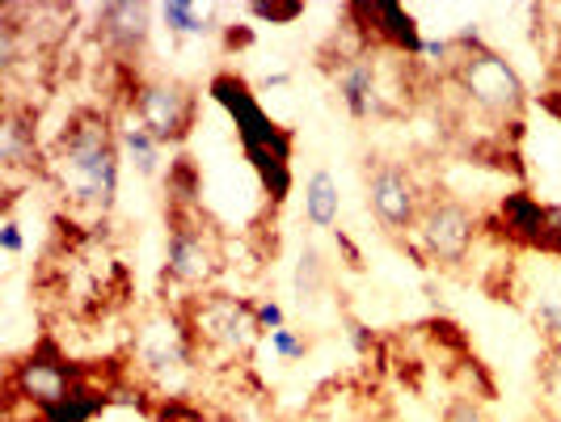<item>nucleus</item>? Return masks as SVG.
Here are the masks:
<instances>
[{
  "instance_id": "nucleus-9",
  "label": "nucleus",
  "mask_w": 561,
  "mask_h": 422,
  "mask_svg": "<svg viewBox=\"0 0 561 422\" xmlns=\"http://www.w3.org/2000/svg\"><path fill=\"white\" fill-rule=\"evenodd\" d=\"M367 207L371 216L380 220V228L389 232H414L422 220V207H426V191L414 178V169L401 166V161H385V157H371L367 161Z\"/></svg>"
},
{
  "instance_id": "nucleus-28",
  "label": "nucleus",
  "mask_w": 561,
  "mask_h": 422,
  "mask_svg": "<svg viewBox=\"0 0 561 422\" xmlns=\"http://www.w3.org/2000/svg\"><path fill=\"white\" fill-rule=\"evenodd\" d=\"M228 422H275V419H266V414H257V410H245V414H232Z\"/></svg>"
},
{
  "instance_id": "nucleus-5",
  "label": "nucleus",
  "mask_w": 561,
  "mask_h": 422,
  "mask_svg": "<svg viewBox=\"0 0 561 422\" xmlns=\"http://www.w3.org/2000/svg\"><path fill=\"white\" fill-rule=\"evenodd\" d=\"M165 283L182 292H207L225 271V241L198 207H165Z\"/></svg>"
},
{
  "instance_id": "nucleus-25",
  "label": "nucleus",
  "mask_w": 561,
  "mask_h": 422,
  "mask_svg": "<svg viewBox=\"0 0 561 422\" xmlns=\"http://www.w3.org/2000/svg\"><path fill=\"white\" fill-rule=\"evenodd\" d=\"M439 422H490L485 419V410H481L473 397H451L448 406H444V414H439Z\"/></svg>"
},
{
  "instance_id": "nucleus-8",
  "label": "nucleus",
  "mask_w": 561,
  "mask_h": 422,
  "mask_svg": "<svg viewBox=\"0 0 561 422\" xmlns=\"http://www.w3.org/2000/svg\"><path fill=\"white\" fill-rule=\"evenodd\" d=\"M131 118L140 123L144 132L161 148H178V144L191 140L195 132V114H198V93L182 81H131Z\"/></svg>"
},
{
  "instance_id": "nucleus-18",
  "label": "nucleus",
  "mask_w": 561,
  "mask_h": 422,
  "mask_svg": "<svg viewBox=\"0 0 561 422\" xmlns=\"http://www.w3.org/2000/svg\"><path fill=\"white\" fill-rule=\"evenodd\" d=\"M528 312H533L536 330L549 338V346H561V271H558V275H549V280L536 283Z\"/></svg>"
},
{
  "instance_id": "nucleus-2",
  "label": "nucleus",
  "mask_w": 561,
  "mask_h": 422,
  "mask_svg": "<svg viewBox=\"0 0 561 422\" xmlns=\"http://www.w3.org/2000/svg\"><path fill=\"white\" fill-rule=\"evenodd\" d=\"M207 98L232 118L241 157L250 161L266 203L279 207L283 198H287V191H291V148H296V136L262 111V102H257V93L250 89V81L237 77V72H216L207 81Z\"/></svg>"
},
{
  "instance_id": "nucleus-4",
  "label": "nucleus",
  "mask_w": 561,
  "mask_h": 422,
  "mask_svg": "<svg viewBox=\"0 0 561 422\" xmlns=\"http://www.w3.org/2000/svg\"><path fill=\"white\" fill-rule=\"evenodd\" d=\"M191 321V334L198 342V355L211 360H250L253 342L262 338V321H257V305L245 296H228V292H198L186 305H178Z\"/></svg>"
},
{
  "instance_id": "nucleus-26",
  "label": "nucleus",
  "mask_w": 561,
  "mask_h": 422,
  "mask_svg": "<svg viewBox=\"0 0 561 422\" xmlns=\"http://www.w3.org/2000/svg\"><path fill=\"white\" fill-rule=\"evenodd\" d=\"M257 321H262V334H275V330H283V326H287V317H283L279 300H262V305H257Z\"/></svg>"
},
{
  "instance_id": "nucleus-22",
  "label": "nucleus",
  "mask_w": 561,
  "mask_h": 422,
  "mask_svg": "<svg viewBox=\"0 0 561 422\" xmlns=\"http://www.w3.org/2000/svg\"><path fill=\"white\" fill-rule=\"evenodd\" d=\"M321 287H325V262L309 246V250L300 253V262H296V296H300V305H312L321 296Z\"/></svg>"
},
{
  "instance_id": "nucleus-13",
  "label": "nucleus",
  "mask_w": 561,
  "mask_h": 422,
  "mask_svg": "<svg viewBox=\"0 0 561 422\" xmlns=\"http://www.w3.org/2000/svg\"><path fill=\"white\" fill-rule=\"evenodd\" d=\"M334 93L337 102L346 106V114L355 118H371V114H389V93H385V81H380V64L371 52H351L342 56V64L334 68Z\"/></svg>"
},
{
  "instance_id": "nucleus-6",
  "label": "nucleus",
  "mask_w": 561,
  "mask_h": 422,
  "mask_svg": "<svg viewBox=\"0 0 561 422\" xmlns=\"http://www.w3.org/2000/svg\"><path fill=\"white\" fill-rule=\"evenodd\" d=\"M131 360H136V367H140L148 380H157L161 389L178 394L195 376V364L203 360L186 312L169 309L148 317L140 330H136V338H131Z\"/></svg>"
},
{
  "instance_id": "nucleus-10",
  "label": "nucleus",
  "mask_w": 561,
  "mask_h": 422,
  "mask_svg": "<svg viewBox=\"0 0 561 422\" xmlns=\"http://www.w3.org/2000/svg\"><path fill=\"white\" fill-rule=\"evenodd\" d=\"M414 232H419V246L426 262H435V266H460L469 258V250H473V241H478L481 216L469 203H460V198L435 195L426 198L422 220Z\"/></svg>"
},
{
  "instance_id": "nucleus-15",
  "label": "nucleus",
  "mask_w": 561,
  "mask_h": 422,
  "mask_svg": "<svg viewBox=\"0 0 561 422\" xmlns=\"http://www.w3.org/2000/svg\"><path fill=\"white\" fill-rule=\"evenodd\" d=\"M118 394H123V389H118L114 372L102 376V367H98V372H93L89 380H81L72 394H64L59 401H51V406L34 410L30 419L34 422H93L98 414H106V410H111Z\"/></svg>"
},
{
  "instance_id": "nucleus-1",
  "label": "nucleus",
  "mask_w": 561,
  "mask_h": 422,
  "mask_svg": "<svg viewBox=\"0 0 561 422\" xmlns=\"http://www.w3.org/2000/svg\"><path fill=\"white\" fill-rule=\"evenodd\" d=\"M43 169L68 207L106 216L118 198V169H123L118 127L111 123V114L93 106L68 114Z\"/></svg>"
},
{
  "instance_id": "nucleus-19",
  "label": "nucleus",
  "mask_w": 561,
  "mask_h": 422,
  "mask_svg": "<svg viewBox=\"0 0 561 422\" xmlns=\"http://www.w3.org/2000/svg\"><path fill=\"white\" fill-rule=\"evenodd\" d=\"M118 148H123V157L140 169L144 178H157V173H161V144L152 140L136 118H127V123L118 127Z\"/></svg>"
},
{
  "instance_id": "nucleus-11",
  "label": "nucleus",
  "mask_w": 561,
  "mask_h": 422,
  "mask_svg": "<svg viewBox=\"0 0 561 422\" xmlns=\"http://www.w3.org/2000/svg\"><path fill=\"white\" fill-rule=\"evenodd\" d=\"M499 232L519 250L561 258V207H549L528 191H511L499 198Z\"/></svg>"
},
{
  "instance_id": "nucleus-27",
  "label": "nucleus",
  "mask_w": 561,
  "mask_h": 422,
  "mask_svg": "<svg viewBox=\"0 0 561 422\" xmlns=\"http://www.w3.org/2000/svg\"><path fill=\"white\" fill-rule=\"evenodd\" d=\"M0 250L13 253V258H18V253H26V237H22L18 220H4V225H0Z\"/></svg>"
},
{
  "instance_id": "nucleus-3",
  "label": "nucleus",
  "mask_w": 561,
  "mask_h": 422,
  "mask_svg": "<svg viewBox=\"0 0 561 422\" xmlns=\"http://www.w3.org/2000/svg\"><path fill=\"white\" fill-rule=\"evenodd\" d=\"M451 43H456V56H451L448 77H451V84L460 89V98H465L469 106H478L481 114L499 118V123H506V118L515 123L519 111L528 106L524 77H519L499 52H490V47L481 43L478 30H460Z\"/></svg>"
},
{
  "instance_id": "nucleus-29",
  "label": "nucleus",
  "mask_w": 561,
  "mask_h": 422,
  "mask_svg": "<svg viewBox=\"0 0 561 422\" xmlns=\"http://www.w3.org/2000/svg\"><path fill=\"white\" fill-rule=\"evenodd\" d=\"M279 84H287V72H271L266 77V89H279Z\"/></svg>"
},
{
  "instance_id": "nucleus-14",
  "label": "nucleus",
  "mask_w": 561,
  "mask_h": 422,
  "mask_svg": "<svg viewBox=\"0 0 561 422\" xmlns=\"http://www.w3.org/2000/svg\"><path fill=\"white\" fill-rule=\"evenodd\" d=\"M152 38V9L140 0H114L98 9V43L111 52L118 64H131L148 52Z\"/></svg>"
},
{
  "instance_id": "nucleus-23",
  "label": "nucleus",
  "mask_w": 561,
  "mask_h": 422,
  "mask_svg": "<svg viewBox=\"0 0 561 422\" xmlns=\"http://www.w3.org/2000/svg\"><path fill=\"white\" fill-rule=\"evenodd\" d=\"M250 13L257 22H271V26H291L305 18V0H257V4H250Z\"/></svg>"
},
{
  "instance_id": "nucleus-17",
  "label": "nucleus",
  "mask_w": 561,
  "mask_h": 422,
  "mask_svg": "<svg viewBox=\"0 0 561 422\" xmlns=\"http://www.w3.org/2000/svg\"><path fill=\"white\" fill-rule=\"evenodd\" d=\"M337 212H342L337 178L330 169H312L309 182H305V220H309V228H334Z\"/></svg>"
},
{
  "instance_id": "nucleus-16",
  "label": "nucleus",
  "mask_w": 561,
  "mask_h": 422,
  "mask_svg": "<svg viewBox=\"0 0 561 422\" xmlns=\"http://www.w3.org/2000/svg\"><path fill=\"white\" fill-rule=\"evenodd\" d=\"M38 114L26 106H9L4 123H0V166L9 173L22 169H38Z\"/></svg>"
},
{
  "instance_id": "nucleus-21",
  "label": "nucleus",
  "mask_w": 561,
  "mask_h": 422,
  "mask_svg": "<svg viewBox=\"0 0 561 422\" xmlns=\"http://www.w3.org/2000/svg\"><path fill=\"white\" fill-rule=\"evenodd\" d=\"M169 207H198V169L191 157H173L165 173Z\"/></svg>"
},
{
  "instance_id": "nucleus-7",
  "label": "nucleus",
  "mask_w": 561,
  "mask_h": 422,
  "mask_svg": "<svg viewBox=\"0 0 561 422\" xmlns=\"http://www.w3.org/2000/svg\"><path fill=\"white\" fill-rule=\"evenodd\" d=\"M98 367L93 364H77L59 351L51 338H43L30 355H22L18 364H9V376H4V406L18 410L26 406L30 414L59 401L64 394H72L81 380H89Z\"/></svg>"
},
{
  "instance_id": "nucleus-24",
  "label": "nucleus",
  "mask_w": 561,
  "mask_h": 422,
  "mask_svg": "<svg viewBox=\"0 0 561 422\" xmlns=\"http://www.w3.org/2000/svg\"><path fill=\"white\" fill-rule=\"evenodd\" d=\"M266 338H271V351H275L279 360H287V364H296V360H305V355H309V342L296 334V330H287V326L275 330V334H266Z\"/></svg>"
},
{
  "instance_id": "nucleus-20",
  "label": "nucleus",
  "mask_w": 561,
  "mask_h": 422,
  "mask_svg": "<svg viewBox=\"0 0 561 422\" xmlns=\"http://www.w3.org/2000/svg\"><path fill=\"white\" fill-rule=\"evenodd\" d=\"M161 22H165L173 38H191V34L211 30V9H203L195 0H165L161 4Z\"/></svg>"
},
{
  "instance_id": "nucleus-12",
  "label": "nucleus",
  "mask_w": 561,
  "mask_h": 422,
  "mask_svg": "<svg viewBox=\"0 0 561 422\" xmlns=\"http://www.w3.org/2000/svg\"><path fill=\"white\" fill-rule=\"evenodd\" d=\"M346 26L359 30V38H364L367 47L380 43V47H389V52L410 59H419L422 43H426L419 22H414V13L393 4V0H351L346 4Z\"/></svg>"
}]
</instances>
